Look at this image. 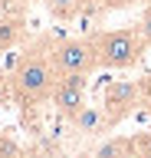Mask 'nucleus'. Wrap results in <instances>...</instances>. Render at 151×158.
<instances>
[{"label": "nucleus", "mask_w": 151, "mask_h": 158, "mask_svg": "<svg viewBox=\"0 0 151 158\" xmlns=\"http://www.w3.org/2000/svg\"><path fill=\"white\" fill-rule=\"evenodd\" d=\"M53 59H43L36 53H26V56L17 59V66L10 73V86H13V99H20L23 106L26 102H43V99L53 96Z\"/></svg>", "instance_id": "obj_1"}, {"label": "nucleus", "mask_w": 151, "mask_h": 158, "mask_svg": "<svg viewBox=\"0 0 151 158\" xmlns=\"http://www.w3.org/2000/svg\"><path fill=\"white\" fill-rule=\"evenodd\" d=\"M95 53H99V66L109 69H128L145 56V36L138 27H121V30H109V33H95L92 36Z\"/></svg>", "instance_id": "obj_2"}, {"label": "nucleus", "mask_w": 151, "mask_h": 158, "mask_svg": "<svg viewBox=\"0 0 151 158\" xmlns=\"http://www.w3.org/2000/svg\"><path fill=\"white\" fill-rule=\"evenodd\" d=\"M53 66L59 76H69V73H82L89 76L92 69L99 66V53H95V43L92 40H62L53 46Z\"/></svg>", "instance_id": "obj_3"}, {"label": "nucleus", "mask_w": 151, "mask_h": 158, "mask_svg": "<svg viewBox=\"0 0 151 158\" xmlns=\"http://www.w3.org/2000/svg\"><path fill=\"white\" fill-rule=\"evenodd\" d=\"M85 89H89V79L82 76V73H69V76L56 79V89H53V106L56 112L66 118H76L85 109Z\"/></svg>", "instance_id": "obj_4"}, {"label": "nucleus", "mask_w": 151, "mask_h": 158, "mask_svg": "<svg viewBox=\"0 0 151 158\" xmlns=\"http://www.w3.org/2000/svg\"><path fill=\"white\" fill-rule=\"evenodd\" d=\"M141 99V86L138 82H128V79H115L105 86L102 92V109H105V115L112 118V125L121 122L125 115H131V109L138 106Z\"/></svg>", "instance_id": "obj_5"}, {"label": "nucleus", "mask_w": 151, "mask_h": 158, "mask_svg": "<svg viewBox=\"0 0 151 158\" xmlns=\"http://www.w3.org/2000/svg\"><path fill=\"white\" fill-rule=\"evenodd\" d=\"M72 122H76V128H79L82 135H102L105 128H112V118L105 115L102 106H85Z\"/></svg>", "instance_id": "obj_6"}, {"label": "nucleus", "mask_w": 151, "mask_h": 158, "mask_svg": "<svg viewBox=\"0 0 151 158\" xmlns=\"http://www.w3.org/2000/svg\"><path fill=\"white\" fill-rule=\"evenodd\" d=\"M138 148H135V135H115V138H105L92 158H135Z\"/></svg>", "instance_id": "obj_7"}, {"label": "nucleus", "mask_w": 151, "mask_h": 158, "mask_svg": "<svg viewBox=\"0 0 151 158\" xmlns=\"http://www.w3.org/2000/svg\"><path fill=\"white\" fill-rule=\"evenodd\" d=\"M23 36V23L17 17H0V53H7L20 43Z\"/></svg>", "instance_id": "obj_8"}, {"label": "nucleus", "mask_w": 151, "mask_h": 158, "mask_svg": "<svg viewBox=\"0 0 151 158\" xmlns=\"http://www.w3.org/2000/svg\"><path fill=\"white\" fill-rule=\"evenodd\" d=\"M85 0H46V10H50L53 20H72L79 13V7Z\"/></svg>", "instance_id": "obj_9"}, {"label": "nucleus", "mask_w": 151, "mask_h": 158, "mask_svg": "<svg viewBox=\"0 0 151 158\" xmlns=\"http://www.w3.org/2000/svg\"><path fill=\"white\" fill-rule=\"evenodd\" d=\"M135 148H138V158H151V132H138Z\"/></svg>", "instance_id": "obj_10"}, {"label": "nucleus", "mask_w": 151, "mask_h": 158, "mask_svg": "<svg viewBox=\"0 0 151 158\" xmlns=\"http://www.w3.org/2000/svg\"><path fill=\"white\" fill-rule=\"evenodd\" d=\"M138 30H141V36H145V43L151 46V10H145L138 20Z\"/></svg>", "instance_id": "obj_11"}, {"label": "nucleus", "mask_w": 151, "mask_h": 158, "mask_svg": "<svg viewBox=\"0 0 151 158\" xmlns=\"http://www.w3.org/2000/svg\"><path fill=\"white\" fill-rule=\"evenodd\" d=\"M10 99H13V86H10L7 76H0V106H7Z\"/></svg>", "instance_id": "obj_12"}, {"label": "nucleus", "mask_w": 151, "mask_h": 158, "mask_svg": "<svg viewBox=\"0 0 151 158\" xmlns=\"http://www.w3.org/2000/svg\"><path fill=\"white\" fill-rule=\"evenodd\" d=\"M135 0H102V7L105 10H125V7H131Z\"/></svg>", "instance_id": "obj_13"}, {"label": "nucleus", "mask_w": 151, "mask_h": 158, "mask_svg": "<svg viewBox=\"0 0 151 158\" xmlns=\"http://www.w3.org/2000/svg\"><path fill=\"white\" fill-rule=\"evenodd\" d=\"M145 10H151V0H145Z\"/></svg>", "instance_id": "obj_14"}, {"label": "nucleus", "mask_w": 151, "mask_h": 158, "mask_svg": "<svg viewBox=\"0 0 151 158\" xmlns=\"http://www.w3.org/2000/svg\"><path fill=\"white\" fill-rule=\"evenodd\" d=\"M17 3H26V0H17Z\"/></svg>", "instance_id": "obj_15"}, {"label": "nucleus", "mask_w": 151, "mask_h": 158, "mask_svg": "<svg viewBox=\"0 0 151 158\" xmlns=\"http://www.w3.org/2000/svg\"><path fill=\"white\" fill-rule=\"evenodd\" d=\"M135 158H138V155H135Z\"/></svg>", "instance_id": "obj_16"}]
</instances>
